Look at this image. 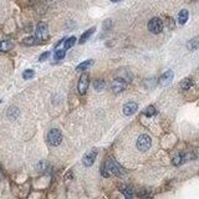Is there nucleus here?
Returning <instances> with one entry per match:
<instances>
[{
  "label": "nucleus",
  "mask_w": 199,
  "mask_h": 199,
  "mask_svg": "<svg viewBox=\"0 0 199 199\" xmlns=\"http://www.w3.org/2000/svg\"><path fill=\"white\" fill-rule=\"evenodd\" d=\"M101 174L103 177H109V176H118V177H121L123 174V169L121 168V166L116 161L108 159L101 167Z\"/></svg>",
  "instance_id": "nucleus-1"
},
{
  "label": "nucleus",
  "mask_w": 199,
  "mask_h": 199,
  "mask_svg": "<svg viewBox=\"0 0 199 199\" xmlns=\"http://www.w3.org/2000/svg\"><path fill=\"white\" fill-rule=\"evenodd\" d=\"M47 142L51 144V146H59L61 142H62V134L60 132V129L57 128H52L47 133Z\"/></svg>",
  "instance_id": "nucleus-2"
},
{
  "label": "nucleus",
  "mask_w": 199,
  "mask_h": 199,
  "mask_svg": "<svg viewBox=\"0 0 199 199\" xmlns=\"http://www.w3.org/2000/svg\"><path fill=\"white\" fill-rule=\"evenodd\" d=\"M136 146L139 151H148L152 146V138L148 136V134H141L138 138H137V142H136Z\"/></svg>",
  "instance_id": "nucleus-3"
},
{
  "label": "nucleus",
  "mask_w": 199,
  "mask_h": 199,
  "mask_svg": "<svg viewBox=\"0 0 199 199\" xmlns=\"http://www.w3.org/2000/svg\"><path fill=\"white\" fill-rule=\"evenodd\" d=\"M148 30L153 34H159L163 30V21L159 17H153L148 22Z\"/></svg>",
  "instance_id": "nucleus-4"
},
{
  "label": "nucleus",
  "mask_w": 199,
  "mask_h": 199,
  "mask_svg": "<svg viewBox=\"0 0 199 199\" xmlns=\"http://www.w3.org/2000/svg\"><path fill=\"white\" fill-rule=\"evenodd\" d=\"M89 85H90V77H89V75L87 74H82L81 77H80V80H79V85H77L80 95H85L87 92Z\"/></svg>",
  "instance_id": "nucleus-5"
},
{
  "label": "nucleus",
  "mask_w": 199,
  "mask_h": 199,
  "mask_svg": "<svg viewBox=\"0 0 199 199\" xmlns=\"http://www.w3.org/2000/svg\"><path fill=\"white\" fill-rule=\"evenodd\" d=\"M126 87H127V82H126V80L122 77H118V79H116V80H113V82H112V91L114 92V94H119V92H122L123 90H126Z\"/></svg>",
  "instance_id": "nucleus-6"
},
{
  "label": "nucleus",
  "mask_w": 199,
  "mask_h": 199,
  "mask_svg": "<svg viewBox=\"0 0 199 199\" xmlns=\"http://www.w3.org/2000/svg\"><path fill=\"white\" fill-rule=\"evenodd\" d=\"M47 37V24L46 22H39L36 26V39L37 40H45Z\"/></svg>",
  "instance_id": "nucleus-7"
},
{
  "label": "nucleus",
  "mask_w": 199,
  "mask_h": 199,
  "mask_svg": "<svg viewBox=\"0 0 199 199\" xmlns=\"http://www.w3.org/2000/svg\"><path fill=\"white\" fill-rule=\"evenodd\" d=\"M137 109H138V104L136 102H127L123 106V113L126 116H132Z\"/></svg>",
  "instance_id": "nucleus-8"
},
{
  "label": "nucleus",
  "mask_w": 199,
  "mask_h": 199,
  "mask_svg": "<svg viewBox=\"0 0 199 199\" xmlns=\"http://www.w3.org/2000/svg\"><path fill=\"white\" fill-rule=\"evenodd\" d=\"M173 77H174V72L172 71V70H168V71H166L161 77H159V84L161 85H168L172 80H173Z\"/></svg>",
  "instance_id": "nucleus-9"
},
{
  "label": "nucleus",
  "mask_w": 199,
  "mask_h": 199,
  "mask_svg": "<svg viewBox=\"0 0 199 199\" xmlns=\"http://www.w3.org/2000/svg\"><path fill=\"white\" fill-rule=\"evenodd\" d=\"M96 156H97V152H96V151H91V152H89V153H87V154L84 157V159H82L84 164H85L86 167H90V166H92V164L95 163Z\"/></svg>",
  "instance_id": "nucleus-10"
},
{
  "label": "nucleus",
  "mask_w": 199,
  "mask_h": 199,
  "mask_svg": "<svg viewBox=\"0 0 199 199\" xmlns=\"http://www.w3.org/2000/svg\"><path fill=\"white\" fill-rule=\"evenodd\" d=\"M187 49L191 50V51H194V50H198L199 49V36H196L193 39H191L187 44Z\"/></svg>",
  "instance_id": "nucleus-11"
},
{
  "label": "nucleus",
  "mask_w": 199,
  "mask_h": 199,
  "mask_svg": "<svg viewBox=\"0 0 199 199\" xmlns=\"http://www.w3.org/2000/svg\"><path fill=\"white\" fill-rule=\"evenodd\" d=\"M192 86H193V80L192 79H184L181 84H179V89L182 90V91H188L189 89H192Z\"/></svg>",
  "instance_id": "nucleus-12"
},
{
  "label": "nucleus",
  "mask_w": 199,
  "mask_h": 199,
  "mask_svg": "<svg viewBox=\"0 0 199 199\" xmlns=\"http://www.w3.org/2000/svg\"><path fill=\"white\" fill-rule=\"evenodd\" d=\"M188 16H189L188 10H186V9L181 10L179 14H178V22H179L181 25H184V24L187 22V20H188Z\"/></svg>",
  "instance_id": "nucleus-13"
},
{
  "label": "nucleus",
  "mask_w": 199,
  "mask_h": 199,
  "mask_svg": "<svg viewBox=\"0 0 199 199\" xmlns=\"http://www.w3.org/2000/svg\"><path fill=\"white\" fill-rule=\"evenodd\" d=\"M14 47V44L10 40H2L0 42V51H9Z\"/></svg>",
  "instance_id": "nucleus-14"
},
{
  "label": "nucleus",
  "mask_w": 199,
  "mask_h": 199,
  "mask_svg": "<svg viewBox=\"0 0 199 199\" xmlns=\"http://www.w3.org/2000/svg\"><path fill=\"white\" fill-rule=\"evenodd\" d=\"M94 64V61L92 60H86V61H84V62H81L77 67H76V71H79V72H82V71H85V70H87L91 65Z\"/></svg>",
  "instance_id": "nucleus-15"
},
{
  "label": "nucleus",
  "mask_w": 199,
  "mask_h": 199,
  "mask_svg": "<svg viewBox=\"0 0 199 199\" xmlns=\"http://www.w3.org/2000/svg\"><path fill=\"white\" fill-rule=\"evenodd\" d=\"M121 192L123 193V196L126 197V198H133V189L131 188V187H126V186H123V187H121Z\"/></svg>",
  "instance_id": "nucleus-16"
},
{
  "label": "nucleus",
  "mask_w": 199,
  "mask_h": 199,
  "mask_svg": "<svg viewBox=\"0 0 199 199\" xmlns=\"http://www.w3.org/2000/svg\"><path fill=\"white\" fill-rule=\"evenodd\" d=\"M95 30H96V27H91V29H89L87 31H85V32L81 35L80 42H81V44H82V42H85V41H86V40H87V39H89V37H90V36H91V35L95 32Z\"/></svg>",
  "instance_id": "nucleus-17"
},
{
  "label": "nucleus",
  "mask_w": 199,
  "mask_h": 199,
  "mask_svg": "<svg viewBox=\"0 0 199 199\" xmlns=\"http://www.w3.org/2000/svg\"><path fill=\"white\" fill-rule=\"evenodd\" d=\"M104 86H106V84H104V81L101 80V79H97V80L94 81V87H95L96 91H102V90L104 89Z\"/></svg>",
  "instance_id": "nucleus-18"
},
{
  "label": "nucleus",
  "mask_w": 199,
  "mask_h": 199,
  "mask_svg": "<svg viewBox=\"0 0 199 199\" xmlns=\"http://www.w3.org/2000/svg\"><path fill=\"white\" fill-rule=\"evenodd\" d=\"M65 55H66L65 50H64V49H59V50L55 51L54 57H55V60H62V59L65 57Z\"/></svg>",
  "instance_id": "nucleus-19"
},
{
  "label": "nucleus",
  "mask_w": 199,
  "mask_h": 199,
  "mask_svg": "<svg viewBox=\"0 0 199 199\" xmlns=\"http://www.w3.org/2000/svg\"><path fill=\"white\" fill-rule=\"evenodd\" d=\"M156 113H157V109H156L154 106H148V107L146 108V111H144V114H146L147 117H152V116H154Z\"/></svg>",
  "instance_id": "nucleus-20"
},
{
  "label": "nucleus",
  "mask_w": 199,
  "mask_h": 199,
  "mask_svg": "<svg viewBox=\"0 0 199 199\" xmlns=\"http://www.w3.org/2000/svg\"><path fill=\"white\" fill-rule=\"evenodd\" d=\"M22 44H24V45H26V46H32V45H35V44H36V37H32V36L26 37V39H24V40H22Z\"/></svg>",
  "instance_id": "nucleus-21"
},
{
  "label": "nucleus",
  "mask_w": 199,
  "mask_h": 199,
  "mask_svg": "<svg viewBox=\"0 0 199 199\" xmlns=\"http://www.w3.org/2000/svg\"><path fill=\"white\" fill-rule=\"evenodd\" d=\"M75 42H76V37H75V36L69 37V39L66 40V42H65V49H66V50H67V49H71V47L75 45Z\"/></svg>",
  "instance_id": "nucleus-22"
},
{
  "label": "nucleus",
  "mask_w": 199,
  "mask_h": 199,
  "mask_svg": "<svg viewBox=\"0 0 199 199\" xmlns=\"http://www.w3.org/2000/svg\"><path fill=\"white\" fill-rule=\"evenodd\" d=\"M32 76H34V71H32V70H26V71L22 72V77H24L25 80H29V79H31Z\"/></svg>",
  "instance_id": "nucleus-23"
},
{
  "label": "nucleus",
  "mask_w": 199,
  "mask_h": 199,
  "mask_svg": "<svg viewBox=\"0 0 199 199\" xmlns=\"http://www.w3.org/2000/svg\"><path fill=\"white\" fill-rule=\"evenodd\" d=\"M17 113H19L17 108H10V109H9V112H7V116H9V117H11V116L16 117V116H17Z\"/></svg>",
  "instance_id": "nucleus-24"
},
{
  "label": "nucleus",
  "mask_w": 199,
  "mask_h": 199,
  "mask_svg": "<svg viewBox=\"0 0 199 199\" xmlns=\"http://www.w3.org/2000/svg\"><path fill=\"white\" fill-rule=\"evenodd\" d=\"M49 56H50V52H44V54L40 56V61H44V60H46Z\"/></svg>",
  "instance_id": "nucleus-25"
},
{
  "label": "nucleus",
  "mask_w": 199,
  "mask_h": 199,
  "mask_svg": "<svg viewBox=\"0 0 199 199\" xmlns=\"http://www.w3.org/2000/svg\"><path fill=\"white\" fill-rule=\"evenodd\" d=\"M112 2H118V1H121V0H111Z\"/></svg>",
  "instance_id": "nucleus-26"
}]
</instances>
